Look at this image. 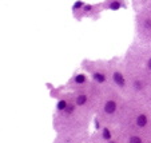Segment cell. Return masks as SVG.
I'll return each mask as SVG.
<instances>
[{
  "label": "cell",
  "mask_w": 151,
  "mask_h": 143,
  "mask_svg": "<svg viewBox=\"0 0 151 143\" xmlns=\"http://www.w3.org/2000/svg\"><path fill=\"white\" fill-rule=\"evenodd\" d=\"M115 110H116V103H115L114 100H109L104 106V111L107 112V114H114Z\"/></svg>",
  "instance_id": "obj_1"
},
{
  "label": "cell",
  "mask_w": 151,
  "mask_h": 143,
  "mask_svg": "<svg viewBox=\"0 0 151 143\" xmlns=\"http://www.w3.org/2000/svg\"><path fill=\"white\" fill-rule=\"evenodd\" d=\"M134 87H135V90H138V91H139V90H142V87H143L142 82H140V80H135V82H134Z\"/></svg>",
  "instance_id": "obj_6"
},
{
  "label": "cell",
  "mask_w": 151,
  "mask_h": 143,
  "mask_svg": "<svg viewBox=\"0 0 151 143\" xmlns=\"http://www.w3.org/2000/svg\"><path fill=\"white\" fill-rule=\"evenodd\" d=\"M145 27H146V28H151V20H146V22H145Z\"/></svg>",
  "instance_id": "obj_13"
},
{
  "label": "cell",
  "mask_w": 151,
  "mask_h": 143,
  "mask_svg": "<svg viewBox=\"0 0 151 143\" xmlns=\"http://www.w3.org/2000/svg\"><path fill=\"white\" fill-rule=\"evenodd\" d=\"M75 80H76V83H84L86 76L84 75H78V76L75 78Z\"/></svg>",
  "instance_id": "obj_7"
},
{
  "label": "cell",
  "mask_w": 151,
  "mask_h": 143,
  "mask_svg": "<svg viewBox=\"0 0 151 143\" xmlns=\"http://www.w3.org/2000/svg\"><path fill=\"white\" fill-rule=\"evenodd\" d=\"M66 107H67V104L64 100H60L59 103H58V109L59 110H66Z\"/></svg>",
  "instance_id": "obj_9"
},
{
  "label": "cell",
  "mask_w": 151,
  "mask_h": 143,
  "mask_svg": "<svg viewBox=\"0 0 151 143\" xmlns=\"http://www.w3.org/2000/svg\"><path fill=\"white\" fill-rule=\"evenodd\" d=\"M72 111H74V106H67V107H66V112H68V114H71Z\"/></svg>",
  "instance_id": "obj_12"
},
{
  "label": "cell",
  "mask_w": 151,
  "mask_h": 143,
  "mask_svg": "<svg viewBox=\"0 0 151 143\" xmlns=\"http://www.w3.org/2000/svg\"><path fill=\"white\" fill-rule=\"evenodd\" d=\"M114 80L118 86H124V78L120 72H115L114 74Z\"/></svg>",
  "instance_id": "obj_2"
},
{
  "label": "cell",
  "mask_w": 151,
  "mask_h": 143,
  "mask_svg": "<svg viewBox=\"0 0 151 143\" xmlns=\"http://www.w3.org/2000/svg\"><path fill=\"white\" fill-rule=\"evenodd\" d=\"M86 102H87V96H84V95H80V96L76 98V104H79V106L84 104Z\"/></svg>",
  "instance_id": "obj_5"
},
{
  "label": "cell",
  "mask_w": 151,
  "mask_h": 143,
  "mask_svg": "<svg viewBox=\"0 0 151 143\" xmlns=\"http://www.w3.org/2000/svg\"><path fill=\"white\" fill-rule=\"evenodd\" d=\"M110 143H115V142H110Z\"/></svg>",
  "instance_id": "obj_16"
},
{
  "label": "cell",
  "mask_w": 151,
  "mask_h": 143,
  "mask_svg": "<svg viewBox=\"0 0 151 143\" xmlns=\"http://www.w3.org/2000/svg\"><path fill=\"white\" fill-rule=\"evenodd\" d=\"M130 143H142V139L139 137H131L130 138Z\"/></svg>",
  "instance_id": "obj_8"
},
{
  "label": "cell",
  "mask_w": 151,
  "mask_h": 143,
  "mask_svg": "<svg viewBox=\"0 0 151 143\" xmlns=\"http://www.w3.org/2000/svg\"><path fill=\"white\" fill-rule=\"evenodd\" d=\"M78 7H82V3H80V1H78V3L75 4V8H78Z\"/></svg>",
  "instance_id": "obj_14"
},
{
  "label": "cell",
  "mask_w": 151,
  "mask_h": 143,
  "mask_svg": "<svg viewBox=\"0 0 151 143\" xmlns=\"http://www.w3.org/2000/svg\"><path fill=\"white\" fill-rule=\"evenodd\" d=\"M94 79L96 80L98 83H103L106 80V78H104V75L103 74H99V72H96V74H94Z\"/></svg>",
  "instance_id": "obj_4"
},
{
  "label": "cell",
  "mask_w": 151,
  "mask_h": 143,
  "mask_svg": "<svg viewBox=\"0 0 151 143\" xmlns=\"http://www.w3.org/2000/svg\"><path fill=\"white\" fill-rule=\"evenodd\" d=\"M110 8H111V9H118V8H120V3H119V1H114V3H111Z\"/></svg>",
  "instance_id": "obj_11"
},
{
  "label": "cell",
  "mask_w": 151,
  "mask_h": 143,
  "mask_svg": "<svg viewBox=\"0 0 151 143\" xmlns=\"http://www.w3.org/2000/svg\"><path fill=\"white\" fill-rule=\"evenodd\" d=\"M147 67H148V68L151 70V57H150V60H148V63H147Z\"/></svg>",
  "instance_id": "obj_15"
},
{
  "label": "cell",
  "mask_w": 151,
  "mask_h": 143,
  "mask_svg": "<svg viewBox=\"0 0 151 143\" xmlns=\"http://www.w3.org/2000/svg\"><path fill=\"white\" fill-rule=\"evenodd\" d=\"M137 124L139 127H145L146 124H147V116H146L145 114H140L139 116L137 118Z\"/></svg>",
  "instance_id": "obj_3"
},
{
  "label": "cell",
  "mask_w": 151,
  "mask_h": 143,
  "mask_svg": "<svg viewBox=\"0 0 151 143\" xmlns=\"http://www.w3.org/2000/svg\"><path fill=\"white\" fill-rule=\"evenodd\" d=\"M103 138H104V139H110V138H111V132H110L107 129L103 130Z\"/></svg>",
  "instance_id": "obj_10"
}]
</instances>
